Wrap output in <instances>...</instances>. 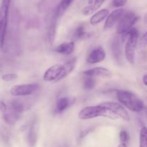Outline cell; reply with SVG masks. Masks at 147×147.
<instances>
[{"mask_svg": "<svg viewBox=\"0 0 147 147\" xmlns=\"http://www.w3.org/2000/svg\"><path fill=\"white\" fill-rule=\"evenodd\" d=\"M76 61L70 60L64 65L56 64L47 69L43 76L45 81H58L64 78L75 68Z\"/></svg>", "mask_w": 147, "mask_h": 147, "instance_id": "obj_1", "label": "cell"}, {"mask_svg": "<svg viewBox=\"0 0 147 147\" xmlns=\"http://www.w3.org/2000/svg\"><path fill=\"white\" fill-rule=\"evenodd\" d=\"M117 98L119 101L134 112H141L144 108L143 101L136 95L126 90H118Z\"/></svg>", "mask_w": 147, "mask_h": 147, "instance_id": "obj_2", "label": "cell"}, {"mask_svg": "<svg viewBox=\"0 0 147 147\" xmlns=\"http://www.w3.org/2000/svg\"><path fill=\"white\" fill-rule=\"evenodd\" d=\"M100 116H104V117L110 118L112 119H116L119 118L101 104L98 106H86L79 112L78 114L79 119L82 120H88V119L100 117Z\"/></svg>", "mask_w": 147, "mask_h": 147, "instance_id": "obj_3", "label": "cell"}, {"mask_svg": "<svg viewBox=\"0 0 147 147\" xmlns=\"http://www.w3.org/2000/svg\"><path fill=\"white\" fill-rule=\"evenodd\" d=\"M121 34L123 41L127 39L126 47H125L126 59L129 63L134 64L135 62V50L137 45L138 36H139L138 30L134 27H132L128 32Z\"/></svg>", "mask_w": 147, "mask_h": 147, "instance_id": "obj_4", "label": "cell"}, {"mask_svg": "<svg viewBox=\"0 0 147 147\" xmlns=\"http://www.w3.org/2000/svg\"><path fill=\"white\" fill-rule=\"evenodd\" d=\"M11 1V0H2L0 6V50L4 47L5 41Z\"/></svg>", "mask_w": 147, "mask_h": 147, "instance_id": "obj_5", "label": "cell"}, {"mask_svg": "<svg viewBox=\"0 0 147 147\" xmlns=\"http://www.w3.org/2000/svg\"><path fill=\"white\" fill-rule=\"evenodd\" d=\"M139 20V17L132 11H128L122 14L117 24V32L119 34H123L129 31Z\"/></svg>", "mask_w": 147, "mask_h": 147, "instance_id": "obj_6", "label": "cell"}, {"mask_svg": "<svg viewBox=\"0 0 147 147\" xmlns=\"http://www.w3.org/2000/svg\"><path fill=\"white\" fill-rule=\"evenodd\" d=\"M100 104L104 106L108 110L110 111L113 114L117 116L118 117L121 118L123 120L126 121H130V116H129V113H127L126 109L119 103H116V102H104Z\"/></svg>", "mask_w": 147, "mask_h": 147, "instance_id": "obj_7", "label": "cell"}, {"mask_svg": "<svg viewBox=\"0 0 147 147\" xmlns=\"http://www.w3.org/2000/svg\"><path fill=\"white\" fill-rule=\"evenodd\" d=\"M38 85L36 83L32 84L17 85L13 86L10 90V93L14 96H24L32 94L38 89Z\"/></svg>", "mask_w": 147, "mask_h": 147, "instance_id": "obj_8", "label": "cell"}, {"mask_svg": "<svg viewBox=\"0 0 147 147\" xmlns=\"http://www.w3.org/2000/svg\"><path fill=\"white\" fill-rule=\"evenodd\" d=\"M85 76H93V77H101L111 78L112 77V73L108 69L104 67H94L89 69L83 72Z\"/></svg>", "mask_w": 147, "mask_h": 147, "instance_id": "obj_9", "label": "cell"}, {"mask_svg": "<svg viewBox=\"0 0 147 147\" xmlns=\"http://www.w3.org/2000/svg\"><path fill=\"white\" fill-rule=\"evenodd\" d=\"M106 53L102 47L93 50L87 58V62L90 64H96V63H100L106 58Z\"/></svg>", "mask_w": 147, "mask_h": 147, "instance_id": "obj_10", "label": "cell"}, {"mask_svg": "<svg viewBox=\"0 0 147 147\" xmlns=\"http://www.w3.org/2000/svg\"><path fill=\"white\" fill-rule=\"evenodd\" d=\"M123 12V10L122 9H117L112 11L109 16H108L106 21L104 24L105 30H109V29L112 28L115 24L121 18Z\"/></svg>", "mask_w": 147, "mask_h": 147, "instance_id": "obj_11", "label": "cell"}, {"mask_svg": "<svg viewBox=\"0 0 147 147\" xmlns=\"http://www.w3.org/2000/svg\"><path fill=\"white\" fill-rule=\"evenodd\" d=\"M109 10L106 9H103L100 10V11H97L95 14L92 16V17L90 20V22L92 25H96V24H99L102 21L105 20L106 17L109 16Z\"/></svg>", "mask_w": 147, "mask_h": 147, "instance_id": "obj_12", "label": "cell"}, {"mask_svg": "<svg viewBox=\"0 0 147 147\" xmlns=\"http://www.w3.org/2000/svg\"><path fill=\"white\" fill-rule=\"evenodd\" d=\"M3 119L4 121L9 125H13L20 119V113H17L7 108V111L3 113Z\"/></svg>", "mask_w": 147, "mask_h": 147, "instance_id": "obj_13", "label": "cell"}, {"mask_svg": "<svg viewBox=\"0 0 147 147\" xmlns=\"http://www.w3.org/2000/svg\"><path fill=\"white\" fill-rule=\"evenodd\" d=\"M75 44L73 42H63L60 44L58 47L56 48V52L60 54L68 55L71 54L74 50Z\"/></svg>", "mask_w": 147, "mask_h": 147, "instance_id": "obj_14", "label": "cell"}, {"mask_svg": "<svg viewBox=\"0 0 147 147\" xmlns=\"http://www.w3.org/2000/svg\"><path fill=\"white\" fill-rule=\"evenodd\" d=\"M105 1V0H95L93 4L90 6H88L86 8H84L83 9V13L85 15H89V14H91L94 12L95 11H96L97 9H98L100 7L102 6V4H103V2Z\"/></svg>", "mask_w": 147, "mask_h": 147, "instance_id": "obj_15", "label": "cell"}, {"mask_svg": "<svg viewBox=\"0 0 147 147\" xmlns=\"http://www.w3.org/2000/svg\"><path fill=\"white\" fill-rule=\"evenodd\" d=\"M9 109L17 113H22L24 110V105L20 100H13L9 104Z\"/></svg>", "mask_w": 147, "mask_h": 147, "instance_id": "obj_16", "label": "cell"}, {"mask_svg": "<svg viewBox=\"0 0 147 147\" xmlns=\"http://www.w3.org/2000/svg\"><path fill=\"white\" fill-rule=\"evenodd\" d=\"M70 104V100L67 98H61L57 100L56 103V111L60 113L65 110Z\"/></svg>", "mask_w": 147, "mask_h": 147, "instance_id": "obj_17", "label": "cell"}, {"mask_svg": "<svg viewBox=\"0 0 147 147\" xmlns=\"http://www.w3.org/2000/svg\"><path fill=\"white\" fill-rule=\"evenodd\" d=\"M74 0H61L60 4H59L58 7L57 9V11H56V15L57 17H60L61 15H63V13L66 11L67 8L69 7V6L71 4V3Z\"/></svg>", "mask_w": 147, "mask_h": 147, "instance_id": "obj_18", "label": "cell"}, {"mask_svg": "<svg viewBox=\"0 0 147 147\" xmlns=\"http://www.w3.org/2000/svg\"><path fill=\"white\" fill-rule=\"evenodd\" d=\"M86 78L84 79L83 83V87L85 90H93L96 86V79L93 76H86Z\"/></svg>", "mask_w": 147, "mask_h": 147, "instance_id": "obj_19", "label": "cell"}, {"mask_svg": "<svg viewBox=\"0 0 147 147\" xmlns=\"http://www.w3.org/2000/svg\"><path fill=\"white\" fill-rule=\"evenodd\" d=\"M140 146L147 147V128H142L140 131Z\"/></svg>", "mask_w": 147, "mask_h": 147, "instance_id": "obj_20", "label": "cell"}, {"mask_svg": "<svg viewBox=\"0 0 147 147\" xmlns=\"http://www.w3.org/2000/svg\"><path fill=\"white\" fill-rule=\"evenodd\" d=\"M86 34V31L83 26H79L77 29H76V32H75V37L77 39H80L83 37Z\"/></svg>", "mask_w": 147, "mask_h": 147, "instance_id": "obj_21", "label": "cell"}, {"mask_svg": "<svg viewBox=\"0 0 147 147\" xmlns=\"http://www.w3.org/2000/svg\"><path fill=\"white\" fill-rule=\"evenodd\" d=\"M17 78V75L15 73H7L1 76V78L4 81H11Z\"/></svg>", "mask_w": 147, "mask_h": 147, "instance_id": "obj_22", "label": "cell"}, {"mask_svg": "<svg viewBox=\"0 0 147 147\" xmlns=\"http://www.w3.org/2000/svg\"><path fill=\"white\" fill-rule=\"evenodd\" d=\"M119 138H120V140L121 142H127L128 141H129V135L128 134L127 132L126 131H122L119 134Z\"/></svg>", "mask_w": 147, "mask_h": 147, "instance_id": "obj_23", "label": "cell"}, {"mask_svg": "<svg viewBox=\"0 0 147 147\" xmlns=\"http://www.w3.org/2000/svg\"><path fill=\"white\" fill-rule=\"evenodd\" d=\"M127 2V0H113V7H121L124 6Z\"/></svg>", "mask_w": 147, "mask_h": 147, "instance_id": "obj_24", "label": "cell"}, {"mask_svg": "<svg viewBox=\"0 0 147 147\" xmlns=\"http://www.w3.org/2000/svg\"><path fill=\"white\" fill-rule=\"evenodd\" d=\"M7 105H6L3 101L0 102V111L3 113L4 112H5L6 111H7Z\"/></svg>", "mask_w": 147, "mask_h": 147, "instance_id": "obj_25", "label": "cell"}, {"mask_svg": "<svg viewBox=\"0 0 147 147\" xmlns=\"http://www.w3.org/2000/svg\"><path fill=\"white\" fill-rule=\"evenodd\" d=\"M141 42H142V44L147 45V32L146 33H144V35L142 36Z\"/></svg>", "mask_w": 147, "mask_h": 147, "instance_id": "obj_26", "label": "cell"}, {"mask_svg": "<svg viewBox=\"0 0 147 147\" xmlns=\"http://www.w3.org/2000/svg\"><path fill=\"white\" fill-rule=\"evenodd\" d=\"M143 82L144 83L145 86H147V74L144 75L143 77Z\"/></svg>", "mask_w": 147, "mask_h": 147, "instance_id": "obj_27", "label": "cell"}, {"mask_svg": "<svg viewBox=\"0 0 147 147\" xmlns=\"http://www.w3.org/2000/svg\"><path fill=\"white\" fill-rule=\"evenodd\" d=\"M127 146V144H126L125 142H123V144H121L119 145V146Z\"/></svg>", "mask_w": 147, "mask_h": 147, "instance_id": "obj_28", "label": "cell"}, {"mask_svg": "<svg viewBox=\"0 0 147 147\" xmlns=\"http://www.w3.org/2000/svg\"><path fill=\"white\" fill-rule=\"evenodd\" d=\"M144 20H145V22L147 23V13L145 14V17H144Z\"/></svg>", "mask_w": 147, "mask_h": 147, "instance_id": "obj_29", "label": "cell"}, {"mask_svg": "<svg viewBox=\"0 0 147 147\" xmlns=\"http://www.w3.org/2000/svg\"><path fill=\"white\" fill-rule=\"evenodd\" d=\"M145 116H146V121H147V111H146V113H145Z\"/></svg>", "mask_w": 147, "mask_h": 147, "instance_id": "obj_30", "label": "cell"}]
</instances>
